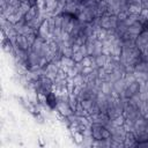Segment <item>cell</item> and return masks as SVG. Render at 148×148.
I'll use <instances>...</instances> for the list:
<instances>
[{"label":"cell","instance_id":"cell-1","mask_svg":"<svg viewBox=\"0 0 148 148\" xmlns=\"http://www.w3.org/2000/svg\"><path fill=\"white\" fill-rule=\"evenodd\" d=\"M45 102H46V105H49L50 109H54V108L57 106V104H58L56 94H53L52 91H49V92L45 95Z\"/></svg>","mask_w":148,"mask_h":148},{"label":"cell","instance_id":"cell-5","mask_svg":"<svg viewBox=\"0 0 148 148\" xmlns=\"http://www.w3.org/2000/svg\"><path fill=\"white\" fill-rule=\"evenodd\" d=\"M128 90H131L132 94H136V92L139 91V86H138L136 83H133V84L130 86V89H128Z\"/></svg>","mask_w":148,"mask_h":148},{"label":"cell","instance_id":"cell-4","mask_svg":"<svg viewBox=\"0 0 148 148\" xmlns=\"http://www.w3.org/2000/svg\"><path fill=\"white\" fill-rule=\"evenodd\" d=\"M106 62V59H105V56L104 54H99L96 57V60H95V64L98 65V66H104Z\"/></svg>","mask_w":148,"mask_h":148},{"label":"cell","instance_id":"cell-2","mask_svg":"<svg viewBox=\"0 0 148 148\" xmlns=\"http://www.w3.org/2000/svg\"><path fill=\"white\" fill-rule=\"evenodd\" d=\"M37 18V8L36 7H29L27 12L24 13V21L31 22Z\"/></svg>","mask_w":148,"mask_h":148},{"label":"cell","instance_id":"cell-3","mask_svg":"<svg viewBox=\"0 0 148 148\" xmlns=\"http://www.w3.org/2000/svg\"><path fill=\"white\" fill-rule=\"evenodd\" d=\"M72 59H73V61L74 62H82L83 61V59H84V56L81 53V51H76V52H74L73 54H72Z\"/></svg>","mask_w":148,"mask_h":148},{"label":"cell","instance_id":"cell-6","mask_svg":"<svg viewBox=\"0 0 148 148\" xmlns=\"http://www.w3.org/2000/svg\"><path fill=\"white\" fill-rule=\"evenodd\" d=\"M27 5L29 7H36L37 6V0H27Z\"/></svg>","mask_w":148,"mask_h":148}]
</instances>
